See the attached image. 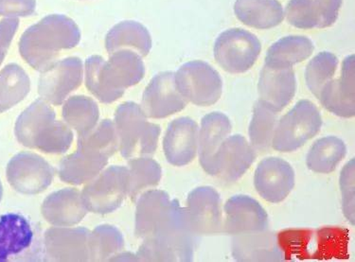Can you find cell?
Here are the masks:
<instances>
[{
	"label": "cell",
	"instance_id": "obj_38",
	"mask_svg": "<svg viewBox=\"0 0 355 262\" xmlns=\"http://www.w3.org/2000/svg\"><path fill=\"white\" fill-rule=\"evenodd\" d=\"M343 211L347 219L354 222V160L345 166L340 177Z\"/></svg>",
	"mask_w": 355,
	"mask_h": 262
},
{
	"label": "cell",
	"instance_id": "obj_21",
	"mask_svg": "<svg viewBox=\"0 0 355 262\" xmlns=\"http://www.w3.org/2000/svg\"><path fill=\"white\" fill-rule=\"evenodd\" d=\"M89 236L85 228H51L45 234L46 254L53 261H89Z\"/></svg>",
	"mask_w": 355,
	"mask_h": 262
},
{
	"label": "cell",
	"instance_id": "obj_1",
	"mask_svg": "<svg viewBox=\"0 0 355 262\" xmlns=\"http://www.w3.org/2000/svg\"><path fill=\"white\" fill-rule=\"evenodd\" d=\"M137 237L144 243L139 261H191L196 235L189 227L185 209L162 191H145L136 211Z\"/></svg>",
	"mask_w": 355,
	"mask_h": 262
},
{
	"label": "cell",
	"instance_id": "obj_27",
	"mask_svg": "<svg viewBox=\"0 0 355 262\" xmlns=\"http://www.w3.org/2000/svg\"><path fill=\"white\" fill-rule=\"evenodd\" d=\"M234 12L243 24L258 30L277 27L284 19L278 0H236Z\"/></svg>",
	"mask_w": 355,
	"mask_h": 262
},
{
	"label": "cell",
	"instance_id": "obj_10",
	"mask_svg": "<svg viewBox=\"0 0 355 262\" xmlns=\"http://www.w3.org/2000/svg\"><path fill=\"white\" fill-rule=\"evenodd\" d=\"M261 44L257 36L243 30L230 28L222 33L214 45V57L225 71L245 73L260 56Z\"/></svg>",
	"mask_w": 355,
	"mask_h": 262
},
{
	"label": "cell",
	"instance_id": "obj_19",
	"mask_svg": "<svg viewBox=\"0 0 355 262\" xmlns=\"http://www.w3.org/2000/svg\"><path fill=\"white\" fill-rule=\"evenodd\" d=\"M354 69V56L347 57L338 78L334 77L318 98L328 111L342 118H352L355 114Z\"/></svg>",
	"mask_w": 355,
	"mask_h": 262
},
{
	"label": "cell",
	"instance_id": "obj_36",
	"mask_svg": "<svg viewBox=\"0 0 355 262\" xmlns=\"http://www.w3.org/2000/svg\"><path fill=\"white\" fill-rule=\"evenodd\" d=\"M30 91V80L24 70L15 64L0 73V107L19 102Z\"/></svg>",
	"mask_w": 355,
	"mask_h": 262
},
{
	"label": "cell",
	"instance_id": "obj_9",
	"mask_svg": "<svg viewBox=\"0 0 355 262\" xmlns=\"http://www.w3.org/2000/svg\"><path fill=\"white\" fill-rule=\"evenodd\" d=\"M128 193V168L112 166L87 183L82 198L88 211L107 214L118 209Z\"/></svg>",
	"mask_w": 355,
	"mask_h": 262
},
{
	"label": "cell",
	"instance_id": "obj_31",
	"mask_svg": "<svg viewBox=\"0 0 355 262\" xmlns=\"http://www.w3.org/2000/svg\"><path fill=\"white\" fill-rule=\"evenodd\" d=\"M100 111L97 103L85 96H73L64 103L63 116L67 125L76 130L79 136L97 125Z\"/></svg>",
	"mask_w": 355,
	"mask_h": 262
},
{
	"label": "cell",
	"instance_id": "obj_7",
	"mask_svg": "<svg viewBox=\"0 0 355 262\" xmlns=\"http://www.w3.org/2000/svg\"><path fill=\"white\" fill-rule=\"evenodd\" d=\"M114 125L119 149L123 157L132 159L151 155L157 150L160 127L149 123L141 106L137 103H125L119 106Z\"/></svg>",
	"mask_w": 355,
	"mask_h": 262
},
{
	"label": "cell",
	"instance_id": "obj_35",
	"mask_svg": "<svg viewBox=\"0 0 355 262\" xmlns=\"http://www.w3.org/2000/svg\"><path fill=\"white\" fill-rule=\"evenodd\" d=\"M339 61L338 57L331 53H318L311 60L305 71V79L310 91L318 98L321 90L334 77L338 71Z\"/></svg>",
	"mask_w": 355,
	"mask_h": 262
},
{
	"label": "cell",
	"instance_id": "obj_32",
	"mask_svg": "<svg viewBox=\"0 0 355 262\" xmlns=\"http://www.w3.org/2000/svg\"><path fill=\"white\" fill-rule=\"evenodd\" d=\"M129 193L133 201L148 189L159 185L162 179V168L151 158L137 157L129 161Z\"/></svg>",
	"mask_w": 355,
	"mask_h": 262
},
{
	"label": "cell",
	"instance_id": "obj_8",
	"mask_svg": "<svg viewBox=\"0 0 355 262\" xmlns=\"http://www.w3.org/2000/svg\"><path fill=\"white\" fill-rule=\"evenodd\" d=\"M322 119L317 106L300 101L277 123L272 147L282 152H294L320 133Z\"/></svg>",
	"mask_w": 355,
	"mask_h": 262
},
{
	"label": "cell",
	"instance_id": "obj_13",
	"mask_svg": "<svg viewBox=\"0 0 355 262\" xmlns=\"http://www.w3.org/2000/svg\"><path fill=\"white\" fill-rule=\"evenodd\" d=\"M185 212L196 236L215 235L223 229L221 198L211 186L193 189L187 199Z\"/></svg>",
	"mask_w": 355,
	"mask_h": 262
},
{
	"label": "cell",
	"instance_id": "obj_23",
	"mask_svg": "<svg viewBox=\"0 0 355 262\" xmlns=\"http://www.w3.org/2000/svg\"><path fill=\"white\" fill-rule=\"evenodd\" d=\"M87 211L82 193L73 189H64L51 193L42 204L44 218L56 227L77 225L84 219Z\"/></svg>",
	"mask_w": 355,
	"mask_h": 262
},
{
	"label": "cell",
	"instance_id": "obj_16",
	"mask_svg": "<svg viewBox=\"0 0 355 262\" xmlns=\"http://www.w3.org/2000/svg\"><path fill=\"white\" fill-rule=\"evenodd\" d=\"M255 158V150L245 137H227L215 155L211 175L225 182H236L245 175Z\"/></svg>",
	"mask_w": 355,
	"mask_h": 262
},
{
	"label": "cell",
	"instance_id": "obj_37",
	"mask_svg": "<svg viewBox=\"0 0 355 262\" xmlns=\"http://www.w3.org/2000/svg\"><path fill=\"white\" fill-rule=\"evenodd\" d=\"M24 191L28 193H41L53 183V168L44 158L35 155L23 157Z\"/></svg>",
	"mask_w": 355,
	"mask_h": 262
},
{
	"label": "cell",
	"instance_id": "obj_14",
	"mask_svg": "<svg viewBox=\"0 0 355 262\" xmlns=\"http://www.w3.org/2000/svg\"><path fill=\"white\" fill-rule=\"evenodd\" d=\"M187 103L176 87L175 73L166 71L155 75L147 85L141 107L147 118L163 119L180 112Z\"/></svg>",
	"mask_w": 355,
	"mask_h": 262
},
{
	"label": "cell",
	"instance_id": "obj_17",
	"mask_svg": "<svg viewBox=\"0 0 355 262\" xmlns=\"http://www.w3.org/2000/svg\"><path fill=\"white\" fill-rule=\"evenodd\" d=\"M256 191L270 203L284 201L295 186V173L288 162L278 157L261 161L254 176Z\"/></svg>",
	"mask_w": 355,
	"mask_h": 262
},
{
	"label": "cell",
	"instance_id": "obj_34",
	"mask_svg": "<svg viewBox=\"0 0 355 262\" xmlns=\"http://www.w3.org/2000/svg\"><path fill=\"white\" fill-rule=\"evenodd\" d=\"M123 247V235L116 227L101 225L90 232L89 254L90 259L93 261H105L113 258Z\"/></svg>",
	"mask_w": 355,
	"mask_h": 262
},
{
	"label": "cell",
	"instance_id": "obj_24",
	"mask_svg": "<svg viewBox=\"0 0 355 262\" xmlns=\"http://www.w3.org/2000/svg\"><path fill=\"white\" fill-rule=\"evenodd\" d=\"M234 237L232 241V253L237 261H284L277 235L268 232V230Z\"/></svg>",
	"mask_w": 355,
	"mask_h": 262
},
{
	"label": "cell",
	"instance_id": "obj_33",
	"mask_svg": "<svg viewBox=\"0 0 355 262\" xmlns=\"http://www.w3.org/2000/svg\"><path fill=\"white\" fill-rule=\"evenodd\" d=\"M278 123V113L261 101L255 103L250 125V137L254 150L266 152L272 145Z\"/></svg>",
	"mask_w": 355,
	"mask_h": 262
},
{
	"label": "cell",
	"instance_id": "obj_40",
	"mask_svg": "<svg viewBox=\"0 0 355 262\" xmlns=\"http://www.w3.org/2000/svg\"><path fill=\"white\" fill-rule=\"evenodd\" d=\"M19 20L17 18L8 17L0 21V63L17 33Z\"/></svg>",
	"mask_w": 355,
	"mask_h": 262
},
{
	"label": "cell",
	"instance_id": "obj_5",
	"mask_svg": "<svg viewBox=\"0 0 355 262\" xmlns=\"http://www.w3.org/2000/svg\"><path fill=\"white\" fill-rule=\"evenodd\" d=\"M277 238L284 259H342L347 256L348 233L340 228L285 230Z\"/></svg>",
	"mask_w": 355,
	"mask_h": 262
},
{
	"label": "cell",
	"instance_id": "obj_28",
	"mask_svg": "<svg viewBox=\"0 0 355 262\" xmlns=\"http://www.w3.org/2000/svg\"><path fill=\"white\" fill-rule=\"evenodd\" d=\"M106 51L110 53L131 49L141 57L147 56L152 49L149 30L136 21H123L114 26L105 37Z\"/></svg>",
	"mask_w": 355,
	"mask_h": 262
},
{
	"label": "cell",
	"instance_id": "obj_20",
	"mask_svg": "<svg viewBox=\"0 0 355 262\" xmlns=\"http://www.w3.org/2000/svg\"><path fill=\"white\" fill-rule=\"evenodd\" d=\"M341 6L342 0H290L285 15L295 28H327L338 20Z\"/></svg>",
	"mask_w": 355,
	"mask_h": 262
},
{
	"label": "cell",
	"instance_id": "obj_39",
	"mask_svg": "<svg viewBox=\"0 0 355 262\" xmlns=\"http://www.w3.org/2000/svg\"><path fill=\"white\" fill-rule=\"evenodd\" d=\"M35 10L36 0H0V15L2 17H31Z\"/></svg>",
	"mask_w": 355,
	"mask_h": 262
},
{
	"label": "cell",
	"instance_id": "obj_29",
	"mask_svg": "<svg viewBox=\"0 0 355 262\" xmlns=\"http://www.w3.org/2000/svg\"><path fill=\"white\" fill-rule=\"evenodd\" d=\"M313 49L312 41L305 36H286L269 48L264 64L293 67L309 58Z\"/></svg>",
	"mask_w": 355,
	"mask_h": 262
},
{
	"label": "cell",
	"instance_id": "obj_6",
	"mask_svg": "<svg viewBox=\"0 0 355 262\" xmlns=\"http://www.w3.org/2000/svg\"><path fill=\"white\" fill-rule=\"evenodd\" d=\"M22 121V137L28 146L46 154H62L71 146V129L67 123L57 121L53 108L43 98L31 105Z\"/></svg>",
	"mask_w": 355,
	"mask_h": 262
},
{
	"label": "cell",
	"instance_id": "obj_15",
	"mask_svg": "<svg viewBox=\"0 0 355 262\" xmlns=\"http://www.w3.org/2000/svg\"><path fill=\"white\" fill-rule=\"evenodd\" d=\"M268 216L256 200L245 195L232 197L225 204L223 230L240 236L268 230Z\"/></svg>",
	"mask_w": 355,
	"mask_h": 262
},
{
	"label": "cell",
	"instance_id": "obj_4",
	"mask_svg": "<svg viewBox=\"0 0 355 262\" xmlns=\"http://www.w3.org/2000/svg\"><path fill=\"white\" fill-rule=\"evenodd\" d=\"M118 149L115 125L105 119L92 131L79 136L76 152L62 161L60 178L72 185L89 182L105 168Z\"/></svg>",
	"mask_w": 355,
	"mask_h": 262
},
{
	"label": "cell",
	"instance_id": "obj_3",
	"mask_svg": "<svg viewBox=\"0 0 355 262\" xmlns=\"http://www.w3.org/2000/svg\"><path fill=\"white\" fill-rule=\"evenodd\" d=\"M80 40L81 32L71 18L51 15L25 30L20 53L30 66L42 72L55 63L62 51L75 48Z\"/></svg>",
	"mask_w": 355,
	"mask_h": 262
},
{
	"label": "cell",
	"instance_id": "obj_11",
	"mask_svg": "<svg viewBox=\"0 0 355 262\" xmlns=\"http://www.w3.org/2000/svg\"><path fill=\"white\" fill-rule=\"evenodd\" d=\"M176 87L187 102L209 106L221 98L223 82L218 72L203 61L183 64L175 73Z\"/></svg>",
	"mask_w": 355,
	"mask_h": 262
},
{
	"label": "cell",
	"instance_id": "obj_25",
	"mask_svg": "<svg viewBox=\"0 0 355 262\" xmlns=\"http://www.w3.org/2000/svg\"><path fill=\"white\" fill-rule=\"evenodd\" d=\"M30 222L22 215L8 213L0 217V262L21 256L33 241Z\"/></svg>",
	"mask_w": 355,
	"mask_h": 262
},
{
	"label": "cell",
	"instance_id": "obj_22",
	"mask_svg": "<svg viewBox=\"0 0 355 262\" xmlns=\"http://www.w3.org/2000/svg\"><path fill=\"white\" fill-rule=\"evenodd\" d=\"M198 126L190 118L176 119L168 127L163 149L171 164L182 167L196 157L198 150Z\"/></svg>",
	"mask_w": 355,
	"mask_h": 262
},
{
	"label": "cell",
	"instance_id": "obj_26",
	"mask_svg": "<svg viewBox=\"0 0 355 262\" xmlns=\"http://www.w3.org/2000/svg\"><path fill=\"white\" fill-rule=\"evenodd\" d=\"M232 123L223 113L214 112L202 119L198 134L199 155L202 168L211 175L212 163L217 150L232 132Z\"/></svg>",
	"mask_w": 355,
	"mask_h": 262
},
{
	"label": "cell",
	"instance_id": "obj_12",
	"mask_svg": "<svg viewBox=\"0 0 355 262\" xmlns=\"http://www.w3.org/2000/svg\"><path fill=\"white\" fill-rule=\"evenodd\" d=\"M84 67L77 57L61 60L44 70L39 79L41 98L53 105H60L67 96L82 85Z\"/></svg>",
	"mask_w": 355,
	"mask_h": 262
},
{
	"label": "cell",
	"instance_id": "obj_2",
	"mask_svg": "<svg viewBox=\"0 0 355 262\" xmlns=\"http://www.w3.org/2000/svg\"><path fill=\"white\" fill-rule=\"evenodd\" d=\"M85 69L87 89L103 103L116 102L145 74L142 57L131 49L110 53L107 61L102 56H90Z\"/></svg>",
	"mask_w": 355,
	"mask_h": 262
},
{
	"label": "cell",
	"instance_id": "obj_18",
	"mask_svg": "<svg viewBox=\"0 0 355 262\" xmlns=\"http://www.w3.org/2000/svg\"><path fill=\"white\" fill-rule=\"evenodd\" d=\"M295 90L297 80L292 67L264 64L259 79V101L279 113L292 102Z\"/></svg>",
	"mask_w": 355,
	"mask_h": 262
},
{
	"label": "cell",
	"instance_id": "obj_30",
	"mask_svg": "<svg viewBox=\"0 0 355 262\" xmlns=\"http://www.w3.org/2000/svg\"><path fill=\"white\" fill-rule=\"evenodd\" d=\"M346 155V145L336 137H323L313 143L307 155V166L318 173L336 170Z\"/></svg>",
	"mask_w": 355,
	"mask_h": 262
}]
</instances>
